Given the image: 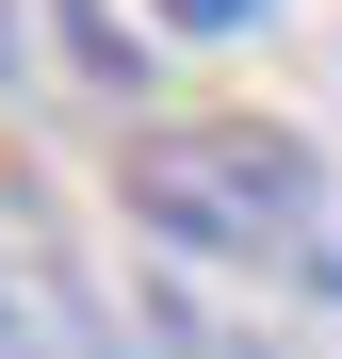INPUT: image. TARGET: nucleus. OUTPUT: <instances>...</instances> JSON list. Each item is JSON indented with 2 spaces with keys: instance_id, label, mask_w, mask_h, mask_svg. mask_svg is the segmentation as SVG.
Wrapping results in <instances>:
<instances>
[{
  "instance_id": "obj_1",
  "label": "nucleus",
  "mask_w": 342,
  "mask_h": 359,
  "mask_svg": "<svg viewBox=\"0 0 342 359\" xmlns=\"http://www.w3.org/2000/svg\"><path fill=\"white\" fill-rule=\"evenodd\" d=\"M163 311H212L228 359H294L310 311H342V180L294 114H147L114 147Z\"/></svg>"
},
{
  "instance_id": "obj_2",
  "label": "nucleus",
  "mask_w": 342,
  "mask_h": 359,
  "mask_svg": "<svg viewBox=\"0 0 342 359\" xmlns=\"http://www.w3.org/2000/svg\"><path fill=\"white\" fill-rule=\"evenodd\" d=\"M0 359H131V327H114V311H98L66 262L0 245Z\"/></svg>"
},
{
  "instance_id": "obj_3",
  "label": "nucleus",
  "mask_w": 342,
  "mask_h": 359,
  "mask_svg": "<svg viewBox=\"0 0 342 359\" xmlns=\"http://www.w3.org/2000/svg\"><path fill=\"white\" fill-rule=\"evenodd\" d=\"M147 17H163V33H196V49H228V33H261V17H277V0H147Z\"/></svg>"
}]
</instances>
